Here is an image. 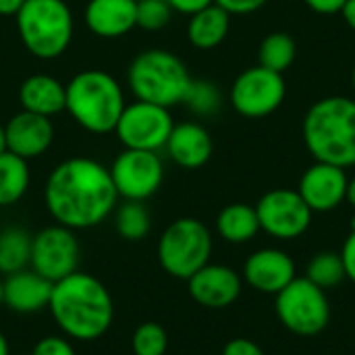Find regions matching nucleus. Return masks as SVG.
Returning a JSON list of instances; mask_svg holds the SVG:
<instances>
[{
  "label": "nucleus",
  "mask_w": 355,
  "mask_h": 355,
  "mask_svg": "<svg viewBox=\"0 0 355 355\" xmlns=\"http://www.w3.org/2000/svg\"><path fill=\"white\" fill-rule=\"evenodd\" d=\"M116 189L110 171L94 158L62 160L46 179L44 202L50 216L73 231L92 229L116 208Z\"/></svg>",
  "instance_id": "nucleus-1"
},
{
  "label": "nucleus",
  "mask_w": 355,
  "mask_h": 355,
  "mask_svg": "<svg viewBox=\"0 0 355 355\" xmlns=\"http://www.w3.org/2000/svg\"><path fill=\"white\" fill-rule=\"evenodd\" d=\"M58 329L77 341L102 337L114 318V306L108 289L87 272H73L52 285L48 304Z\"/></svg>",
  "instance_id": "nucleus-2"
},
{
  "label": "nucleus",
  "mask_w": 355,
  "mask_h": 355,
  "mask_svg": "<svg viewBox=\"0 0 355 355\" xmlns=\"http://www.w3.org/2000/svg\"><path fill=\"white\" fill-rule=\"evenodd\" d=\"M302 133L316 162L355 166V100L329 96L314 102L304 116Z\"/></svg>",
  "instance_id": "nucleus-3"
},
{
  "label": "nucleus",
  "mask_w": 355,
  "mask_h": 355,
  "mask_svg": "<svg viewBox=\"0 0 355 355\" xmlns=\"http://www.w3.org/2000/svg\"><path fill=\"white\" fill-rule=\"evenodd\" d=\"M125 106L121 83L106 71L85 69L67 83L64 110L81 129L94 135L112 133Z\"/></svg>",
  "instance_id": "nucleus-4"
},
{
  "label": "nucleus",
  "mask_w": 355,
  "mask_h": 355,
  "mask_svg": "<svg viewBox=\"0 0 355 355\" xmlns=\"http://www.w3.org/2000/svg\"><path fill=\"white\" fill-rule=\"evenodd\" d=\"M191 79L185 62L164 48H148L139 52L127 71V83L135 100L164 108L183 102Z\"/></svg>",
  "instance_id": "nucleus-5"
},
{
  "label": "nucleus",
  "mask_w": 355,
  "mask_h": 355,
  "mask_svg": "<svg viewBox=\"0 0 355 355\" xmlns=\"http://www.w3.org/2000/svg\"><path fill=\"white\" fill-rule=\"evenodd\" d=\"M15 19L23 46L35 58L52 60L69 50L75 21L64 0H25Z\"/></svg>",
  "instance_id": "nucleus-6"
},
{
  "label": "nucleus",
  "mask_w": 355,
  "mask_h": 355,
  "mask_svg": "<svg viewBox=\"0 0 355 355\" xmlns=\"http://www.w3.org/2000/svg\"><path fill=\"white\" fill-rule=\"evenodd\" d=\"M212 235L208 227L191 216L171 223L158 241V262L175 279H191L210 262Z\"/></svg>",
  "instance_id": "nucleus-7"
},
{
  "label": "nucleus",
  "mask_w": 355,
  "mask_h": 355,
  "mask_svg": "<svg viewBox=\"0 0 355 355\" xmlns=\"http://www.w3.org/2000/svg\"><path fill=\"white\" fill-rule=\"evenodd\" d=\"M275 310L281 324L297 337L320 335L331 320V304L327 291L312 281L293 279L283 291L275 295Z\"/></svg>",
  "instance_id": "nucleus-8"
},
{
  "label": "nucleus",
  "mask_w": 355,
  "mask_h": 355,
  "mask_svg": "<svg viewBox=\"0 0 355 355\" xmlns=\"http://www.w3.org/2000/svg\"><path fill=\"white\" fill-rule=\"evenodd\" d=\"M287 96L285 77L264 67H250L231 85L229 102L245 119H264L281 108Z\"/></svg>",
  "instance_id": "nucleus-9"
},
{
  "label": "nucleus",
  "mask_w": 355,
  "mask_h": 355,
  "mask_svg": "<svg viewBox=\"0 0 355 355\" xmlns=\"http://www.w3.org/2000/svg\"><path fill=\"white\" fill-rule=\"evenodd\" d=\"M175 127L168 108L135 100L127 104L114 133L127 150H150L158 152L166 146V139Z\"/></svg>",
  "instance_id": "nucleus-10"
},
{
  "label": "nucleus",
  "mask_w": 355,
  "mask_h": 355,
  "mask_svg": "<svg viewBox=\"0 0 355 355\" xmlns=\"http://www.w3.org/2000/svg\"><path fill=\"white\" fill-rule=\"evenodd\" d=\"M110 177L121 198L144 202L152 198L164 179V164L158 152L123 150L110 164Z\"/></svg>",
  "instance_id": "nucleus-11"
},
{
  "label": "nucleus",
  "mask_w": 355,
  "mask_h": 355,
  "mask_svg": "<svg viewBox=\"0 0 355 355\" xmlns=\"http://www.w3.org/2000/svg\"><path fill=\"white\" fill-rule=\"evenodd\" d=\"M31 270L42 275L52 285L77 272L79 241L73 229L52 225L42 229L31 241Z\"/></svg>",
  "instance_id": "nucleus-12"
},
{
  "label": "nucleus",
  "mask_w": 355,
  "mask_h": 355,
  "mask_svg": "<svg viewBox=\"0 0 355 355\" xmlns=\"http://www.w3.org/2000/svg\"><path fill=\"white\" fill-rule=\"evenodd\" d=\"M260 231L275 239H297L312 225V210L293 189H270L254 206Z\"/></svg>",
  "instance_id": "nucleus-13"
},
{
  "label": "nucleus",
  "mask_w": 355,
  "mask_h": 355,
  "mask_svg": "<svg viewBox=\"0 0 355 355\" xmlns=\"http://www.w3.org/2000/svg\"><path fill=\"white\" fill-rule=\"evenodd\" d=\"M347 173L341 166L314 162L300 179L297 193L312 212H333L345 202Z\"/></svg>",
  "instance_id": "nucleus-14"
},
{
  "label": "nucleus",
  "mask_w": 355,
  "mask_h": 355,
  "mask_svg": "<svg viewBox=\"0 0 355 355\" xmlns=\"http://www.w3.org/2000/svg\"><path fill=\"white\" fill-rule=\"evenodd\" d=\"M189 295L196 304L208 310H223L241 295V277L223 264H206L191 279H187Z\"/></svg>",
  "instance_id": "nucleus-15"
},
{
  "label": "nucleus",
  "mask_w": 355,
  "mask_h": 355,
  "mask_svg": "<svg viewBox=\"0 0 355 355\" xmlns=\"http://www.w3.org/2000/svg\"><path fill=\"white\" fill-rule=\"evenodd\" d=\"M243 279L256 291L266 295H277L295 279V262L283 250L264 248L254 252L245 260Z\"/></svg>",
  "instance_id": "nucleus-16"
},
{
  "label": "nucleus",
  "mask_w": 355,
  "mask_h": 355,
  "mask_svg": "<svg viewBox=\"0 0 355 355\" xmlns=\"http://www.w3.org/2000/svg\"><path fill=\"white\" fill-rule=\"evenodd\" d=\"M6 131V150L29 160L46 154L54 141L52 119L21 110L8 119L4 125Z\"/></svg>",
  "instance_id": "nucleus-17"
},
{
  "label": "nucleus",
  "mask_w": 355,
  "mask_h": 355,
  "mask_svg": "<svg viewBox=\"0 0 355 355\" xmlns=\"http://www.w3.org/2000/svg\"><path fill=\"white\" fill-rule=\"evenodd\" d=\"M164 148H166L168 158L177 166L196 171L208 164V160L212 158L214 144L204 125L196 121H185L173 127Z\"/></svg>",
  "instance_id": "nucleus-18"
},
{
  "label": "nucleus",
  "mask_w": 355,
  "mask_h": 355,
  "mask_svg": "<svg viewBox=\"0 0 355 355\" xmlns=\"http://www.w3.org/2000/svg\"><path fill=\"white\" fill-rule=\"evenodd\" d=\"M85 25L98 37H123L137 27V0H89Z\"/></svg>",
  "instance_id": "nucleus-19"
},
{
  "label": "nucleus",
  "mask_w": 355,
  "mask_h": 355,
  "mask_svg": "<svg viewBox=\"0 0 355 355\" xmlns=\"http://www.w3.org/2000/svg\"><path fill=\"white\" fill-rule=\"evenodd\" d=\"M52 283L35 270H19L4 279V306L17 314H33L48 308Z\"/></svg>",
  "instance_id": "nucleus-20"
},
{
  "label": "nucleus",
  "mask_w": 355,
  "mask_h": 355,
  "mask_svg": "<svg viewBox=\"0 0 355 355\" xmlns=\"http://www.w3.org/2000/svg\"><path fill=\"white\" fill-rule=\"evenodd\" d=\"M19 102L23 110L52 119L54 114L64 110L67 85L46 73L29 75L19 87Z\"/></svg>",
  "instance_id": "nucleus-21"
},
{
  "label": "nucleus",
  "mask_w": 355,
  "mask_h": 355,
  "mask_svg": "<svg viewBox=\"0 0 355 355\" xmlns=\"http://www.w3.org/2000/svg\"><path fill=\"white\" fill-rule=\"evenodd\" d=\"M231 29V15L218 4H208L206 8L189 15L187 37L198 50H212L225 42Z\"/></svg>",
  "instance_id": "nucleus-22"
},
{
  "label": "nucleus",
  "mask_w": 355,
  "mask_h": 355,
  "mask_svg": "<svg viewBox=\"0 0 355 355\" xmlns=\"http://www.w3.org/2000/svg\"><path fill=\"white\" fill-rule=\"evenodd\" d=\"M216 231L225 241L235 245L252 241L260 231L256 208L241 202L225 206L216 216Z\"/></svg>",
  "instance_id": "nucleus-23"
},
{
  "label": "nucleus",
  "mask_w": 355,
  "mask_h": 355,
  "mask_svg": "<svg viewBox=\"0 0 355 355\" xmlns=\"http://www.w3.org/2000/svg\"><path fill=\"white\" fill-rule=\"evenodd\" d=\"M29 166L27 160L12 154L2 152L0 154V206H12L17 204L29 187Z\"/></svg>",
  "instance_id": "nucleus-24"
},
{
  "label": "nucleus",
  "mask_w": 355,
  "mask_h": 355,
  "mask_svg": "<svg viewBox=\"0 0 355 355\" xmlns=\"http://www.w3.org/2000/svg\"><path fill=\"white\" fill-rule=\"evenodd\" d=\"M33 237L21 227H6L0 231V272L12 275L23 270L31 260Z\"/></svg>",
  "instance_id": "nucleus-25"
},
{
  "label": "nucleus",
  "mask_w": 355,
  "mask_h": 355,
  "mask_svg": "<svg viewBox=\"0 0 355 355\" xmlns=\"http://www.w3.org/2000/svg\"><path fill=\"white\" fill-rule=\"evenodd\" d=\"M297 46L295 40L285 31L268 33L258 48V64L275 73H285L295 62Z\"/></svg>",
  "instance_id": "nucleus-26"
},
{
  "label": "nucleus",
  "mask_w": 355,
  "mask_h": 355,
  "mask_svg": "<svg viewBox=\"0 0 355 355\" xmlns=\"http://www.w3.org/2000/svg\"><path fill=\"white\" fill-rule=\"evenodd\" d=\"M152 227V216L144 202H133L127 200L114 216V229L116 233L127 239V241H139L150 233Z\"/></svg>",
  "instance_id": "nucleus-27"
},
{
  "label": "nucleus",
  "mask_w": 355,
  "mask_h": 355,
  "mask_svg": "<svg viewBox=\"0 0 355 355\" xmlns=\"http://www.w3.org/2000/svg\"><path fill=\"white\" fill-rule=\"evenodd\" d=\"M306 279L312 281L316 287H320L324 291L341 285L347 279L341 254H337V252H318L310 260V264L306 268Z\"/></svg>",
  "instance_id": "nucleus-28"
},
{
  "label": "nucleus",
  "mask_w": 355,
  "mask_h": 355,
  "mask_svg": "<svg viewBox=\"0 0 355 355\" xmlns=\"http://www.w3.org/2000/svg\"><path fill=\"white\" fill-rule=\"evenodd\" d=\"M198 116H212L223 106V94L216 83L208 79H191L183 102Z\"/></svg>",
  "instance_id": "nucleus-29"
},
{
  "label": "nucleus",
  "mask_w": 355,
  "mask_h": 355,
  "mask_svg": "<svg viewBox=\"0 0 355 355\" xmlns=\"http://www.w3.org/2000/svg\"><path fill=\"white\" fill-rule=\"evenodd\" d=\"M131 349L135 355H164L168 349V335L158 322H144L131 337Z\"/></svg>",
  "instance_id": "nucleus-30"
},
{
  "label": "nucleus",
  "mask_w": 355,
  "mask_h": 355,
  "mask_svg": "<svg viewBox=\"0 0 355 355\" xmlns=\"http://www.w3.org/2000/svg\"><path fill=\"white\" fill-rule=\"evenodd\" d=\"M173 19V8L166 0H137V27L160 31Z\"/></svg>",
  "instance_id": "nucleus-31"
},
{
  "label": "nucleus",
  "mask_w": 355,
  "mask_h": 355,
  "mask_svg": "<svg viewBox=\"0 0 355 355\" xmlns=\"http://www.w3.org/2000/svg\"><path fill=\"white\" fill-rule=\"evenodd\" d=\"M31 355H77L73 345L62 337H44L37 341Z\"/></svg>",
  "instance_id": "nucleus-32"
},
{
  "label": "nucleus",
  "mask_w": 355,
  "mask_h": 355,
  "mask_svg": "<svg viewBox=\"0 0 355 355\" xmlns=\"http://www.w3.org/2000/svg\"><path fill=\"white\" fill-rule=\"evenodd\" d=\"M268 0H214L220 8H225L231 17L233 15H250L262 8Z\"/></svg>",
  "instance_id": "nucleus-33"
},
{
  "label": "nucleus",
  "mask_w": 355,
  "mask_h": 355,
  "mask_svg": "<svg viewBox=\"0 0 355 355\" xmlns=\"http://www.w3.org/2000/svg\"><path fill=\"white\" fill-rule=\"evenodd\" d=\"M223 355H264L262 347L258 343H254L252 339H243V337H237V339H231L225 349Z\"/></svg>",
  "instance_id": "nucleus-34"
},
{
  "label": "nucleus",
  "mask_w": 355,
  "mask_h": 355,
  "mask_svg": "<svg viewBox=\"0 0 355 355\" xmlns=\"http://www.w3.org/2000/svg\"><path fill=\"white\" fill-rule=\"evenodd\" d=\"M341 260H343V268H345V277L355 283V229L347 235L343 250H341Z\"/></svg>",
  "instance_id": "nucleus-35"
},
{
  "label": "nucleus",
  "mask_w": 355,
  "mask_h": 355,
  "mask_svg": "<svg viewBox=\"0 0 355 355\" xmlns=\"http://www.w3.org/2000/svg\"><path fill=\"white\" fill-rule=\"evenodd\" d=\"M347 0H304V4L308 8H312L314 12H320V15H335V12H341L343 4Z\"/></svg>",
  "instance_id": "nucleus-36"
},
{
  "label": "nucleus",
  "mask_w": 355,
  "mask_h": 355,
  "mask_svg": "<svg viewBox=\"0 0 355 355\" xmlns=\"http://www.w3.org/2000/svg\"><path fill=\"white\" fill-rule=\"evenodd\" d=\"M171 4L173 10L183 12V15H193L202 8H206L208 4H212L214 0H166Z\"/></svg>",
  "instance_id": "nucleus-37"
},
{
  "label": "nucleus",
  "mask_w": 355,
  "mask_h": 355,
  "mask_svg": "<svg viewBox=\"0 0 355 355\" xmlns=\"http://www.w3.org/2000/svg\"><path fill=\"white\" fill-rule=\"evenodd\" d=\"M25 0H0V17H15Z\"/></svg>",
  "instance_id": "nucleus-38"
},
{
  "label": "nucleus",
  "mask_w": 355,
  "mask_h": 355,
  "mask_svg": "<svg viewBox=\"0 0 355 355\" xmlns=\"http://www.w3.org/2000/svg\"><path fill=\"white\" fill-rule=\"evenodd\" d=\"M341 17L345 19V23L355 31V0H347L341 8Z\"/></svg>",
  "instance_id": "nucleus-39"
},
{
  "label": "nucleus",
  "mask_w": 355,
  "mask_h": 355,
  "mask_svg": "<svg viewBox=\"0 0 355 355\" xmlns=\"http://www.w3.org/2000/svg\"><path fill=\"white\" fill-rule=\"evenodd\" d=\"M345 202H349L355 208V177L347 181V193H345Z\"/></svg>",
  "instance_id": "nucleus-40"
},
{
  "label": "nucleus",
  "mask_w": 355,
  "mask_h": 355,
  "mask_svg": "<svg viewBox=\"0 0 355 355\" xmlns=\"http://www.w3.org/2000/svg\"><path fill=\"white\" fill-rule=\"evenodd\" d=\"M0 355H10V349H8V341L6 337L0 333Z\"/></svg>",
  "instance_id": "nucleus-41"
},
{
  "label": "nucleus",
  "mask_w": 355,
  "mask_h": 355,
  "mask_svg": "<svg viewBox=\"0 0 355 355\" xmlns=\"http://www.w3.org/2000/svg\"><path fill=\"white\" fill-rule=\"evenodd\" d=\"M6 152V131H4V125H0V154Z\"/></svg>",
  "instance_id": "nucleus-42"
},
{
  "label": "nucleus",
  "mask_w": 355,
  "mask_h": 355,
  "mask_svg": "<svg viewBox=\"0 0 355 355\" xmlns=\"http://www.w3.org/2000/svg\"><path fill=\"white\" fill-rule=\"evenodd\" d=\"M4 304V281H0V306Z\"/></svg>",
  "instance_id": "nucleus-43"
},
{
  "label": "nucleus",
  "mask_w": 355,
  "mask_h": 355,
  "mask_svg": "<svg viewBox=\"0 0 355 355\" xmlns=\"http://www.w3.org/2000/svg\"><path fill=\"white\" fill-rule=\"evenodd\" d=\"M352 83H354V89H355V64H354V71H352Z\"/></svg>",
  "instance_id": "nucleus-44"
},
{
  "label": "nucleus",
  "mask_w": 355,
  "mask_h": 355,
  "mask_svg": "<svg viewBox=\"0 0 355 355\" xmlns=\"http://www.w3.org/2000/svg\"><path fill=\"white\" fill-rule=\"evenodd\" d=\"M352 229H355V218H354V220H352Z\"/></svg>",
  "instance_id": "nucleus-45"
}]
</instances>
